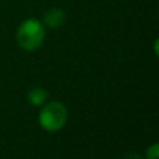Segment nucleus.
I'll use <instances>...</instances> for the list:
<instances>
[{"label":"nucleus","mask_w":159,"mask_h":159,"mask_svg":"<svg viewBox=\"0 0 159 159\" xmlns=\"http://www.w3.org/2000/svg\"><path fill=\"white\" fill-rule=\"evenodd\" d=\"M45 41V25L35 18H28L21 22L17 31V42L20 48L28 52L38 49Z\"/></svg>","instance_id":"1"},{"label":"nucleus","mask_w":159,"mask_h":159,"mask_svg":"<svg viewBox=\"0 0 159 159\" xmlns=\"http://www.w3.org/2000/svg\"><path fill=\"white\" fill-rule=\"evenodd\" d=\"M66 121L67 109L61 102H49L39 113V123L46 131H59L64 127Z\"/></svg>","instance_id":"2"},{"label":"nucleus","mask_w":159,"mask_h":159,"mask_svg":"<svg viewBox=\"0 0 159 159\" xmlns=\"http://www.w3.org/2000/svg\"><path fill=\"white\" fill-rule=\"evenodd\" d=\"M66 22V14L61 8H50L43 14V24L49 28H60Z\"/></svg>","instance_id":"3"},{"label":"nucleus","mask_w":159,"mask_h":159,"mask_svg":"<svg viewBox=\"0 0 159 159\" xmlns=\"http://www.w3.org/2000/svg\"><path fill=\"white\" fill-rule=\"evenodd\" d=\"M46 98H48V92L43 89V88H32V89L28 92V101H30L31 105L34 106H41L46 102Z\"/></svg>","instance_id":"4"},{"label":"nucleus","mask_w":159,"mask_h":159,"mask_svg":"<svg viewBox=\"0 0 159 159\" xmlns=\"http://www.w3.org/2000/svg\"><path fill=\"white\" fill-rule=\"evenodd\" d=\"M159 147L158 144H154L151 145L148 149H147V159H158V155H159Z\"/></svg>","instance_id":"5"},{"label":"nucleus","mask_w":159,"mask_h":159,"mask_svg":"<svg viewBox=\"0 0 159 159\" xmlns=\"http://www.w3.org/2000/svg\"><path fill=\"white\" fill-rule=\"evenodd\" d=\"M121 159H144L141 157L140 154H137V152H129V154H126Z\"/></svg>","instance_id":"6"}]
</instances>
